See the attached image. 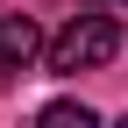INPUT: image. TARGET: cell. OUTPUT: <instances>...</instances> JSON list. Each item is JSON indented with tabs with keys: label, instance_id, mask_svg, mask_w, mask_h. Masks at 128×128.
I'll list each match as a JSON object with an SVG mask.
<instances>
[{
	"label": "cell",
	"instance_id": "obj_2",
	"mask_svg": "<svg viewBox=\"0 0 128 128\" xmlns=\"http://www.w3.org/2000/svg\"><path fill=\"white\" fill-rule=\"evenodd\" d=\"M43 50V28L28 22V14H0V86H7L14 71H28Z\"/></svg>",
	"mask_w": 128,
	"mask_h": 128
},
{
	"label": "cell",
	"instance_id": "obj_4",
	"mask_svg": "<svg viewBox=\"0 0 128 128\" xmlns=\"http://www.w3.org/2000/svg\"><path fill=\"white\" fill-rule=\"evenodd\" d=\"M121 7H128V0H121Z\"/></svg>",
	"mask_w": 128,
	"mask_h": 128
},
{
	"label": "cell",
	"instance_id": "obj_3",
	"mask_svg": "<svg viewBox=\"0 0 128 128\" xmlns=\"http://www.w3.org/2000/svg\"><path fill=\"white\" fill-rule=\"evenodd\" d=\"M43 121H50V128H92L100 114H92V107H71V100H57V107H43Z\"/></svg>",
	"mask_w": 128,
	"mask_h": 128
},
{
	"label": "cell",
	"instance_id": "obj_1",
	"mask_svg": "<svg viewBox=\"0 0 128 128\" xmlns=\"http://www.w3.org/2000/svg\"><path fill=\"white\" fill-rule=\"evenodd\" d=\"M43 50H50V71H64V78L100 71V64H114V50H121V22L114 14H71Z\"/></svg>",
	"mask_w": 128,
	"mask_h": 128
}]
</instances>
